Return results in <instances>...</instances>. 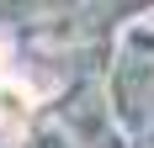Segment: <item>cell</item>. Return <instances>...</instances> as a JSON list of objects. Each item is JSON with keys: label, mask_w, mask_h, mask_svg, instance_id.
I'll return each instance as SVG.
<instances>
[{"label": "cell", "mask_w": 154, "mask_h": 148, "mask_svg": "<svg viewBox=\"0 0 154 148\" xmlns=\"http://www.w3.org/2000/svg\"><path fill=\"white\" fill-rule=\"evenodd\" d=\"M32 111V95L5 79V43H0V127H21Z\"/></svg>", "instance_id": "obj_1"}]
</instances>
